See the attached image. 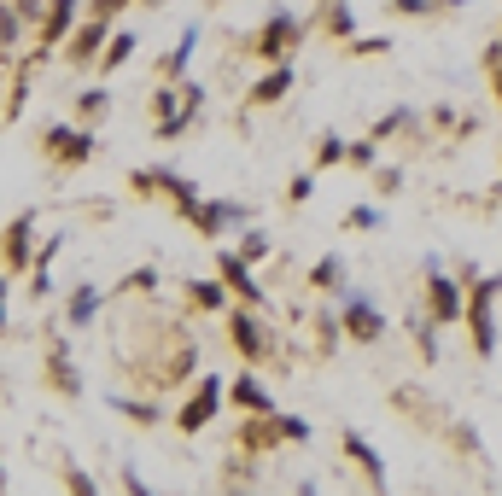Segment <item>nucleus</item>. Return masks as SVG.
Wrapping results in <instances>:
<instances>
[{
	"mask_svg": "<svg viewBox=\"0 0 502 496\" xmlns=\"http://www.w3.org/2000/svg\"><path fill=\"white\" fill-rule=\"evenodd\" d=\"M345 455L362 467V479H369V485H386V462H379L369 444H362V432H345Z\"/></svg>",
	"mask_w": 502,
	"mask_h": 496,
	"instance_id": "obj_13",
	"label": "nucleus"
},
{
	"mask_svg": "<svg viewBox=\"0 0 502 496\" xmlns=\"http://www.w3.org/2000/svg\"><path fill=\"white\" fill-rule=\"evenodd\" d=\"M158 99V141H169V134H181L193 123V111H199V82H181V88H164V94H152Z\"/></svg>",
	"mask_w": 502,
	"mask_h": 496,
	"instance_id": "obj_2",
	"label": "nucleus"
},
{
	"mask_svg": "<svg viewBox=\"0 0 502 496\" xmlns=\"http://www.w3.org/2000/svg\"><path fill=\"white\" fill-rule=\"evenodd\" d=\"M100 111H105V94L88 88V94H82V117H100Z\"/></svg>",
	"mask_w": 502,
	"mask_h": 496,
	"instance_id": "obj_28",
	"label": "nucleus"
},
{
	"mask_svg": "<svg viewBox=\"0 0 502 496\" xmlns=\"http://www.w3.org/2000/svg\"><path fill=\"white\" fill-rule=\"evenodd\" d=\"M0 327H6V280H0Z\"/></svg>",
	"mask_w": 502,
	"mask_h": 496,
	"instance_id": "obj_31",
	"label": "nucleus"
},
{
	"mask_svg": "<svg viewBox=\"0 0 502 496\" xmlns=\"http://www.w3.org/2000/svg\"><path fill=\"white\" fill-rule=\"evenodd\" d=\"M129 59H134V35H112V41H105V70L129 65Z\"/></svg>",
	"mask_w": 502,
	"mask_h": 496,
	"instance_id": "obj_19",
	"label": "nucleus"
},
{
	"mask_svg": "<svg viewBox=\"0 0 502 496\" xmlns=\"http://www.w3.org/2000/svg\"><path fill=\"white\" fill-rule=\"evenodd\" d=\"M100 47H105V18L94 12V23H82V30L70 35V59H94Z\"/></svg>",
	"mask_w": 502,
	"mask_h": 496,
	"instance_id": "obj_16",
	"label": "nucleus"
},
{
	"mask_svg": "<svg viewBox=\"0 0 502 496\" xmlns=\"http://www.w3.org/2000/svg\"><path fill=\"white\" fill-rule=\"evenodd\" d=\"M228 397H234V403H240V409H251V415H275V403H269V391H263V386H257V380H251V374H240V380H234V386H228Z\"/></svg>",
	"mask_w": 502,
	"mask_h": 496,
	"instance_id": "obj_15",
	"label": "nucleus"
},
{
	"mask_svg": "<svg viewBox=\"0 0 502 496\" xmlns=\"http://www.w3.org/2000/svg\"><path fill=\"white\" fill-rule=\"evenodd\" d=\"M269 252V240H263V234H246V245H240V257H246V263H251V257H263Z\"/></svg>",
	"mask_w": 502,
	"mask_h": 496,
	"instance_id": "obj_29",
	"label": "nucleus"
},
{
	"mask_svg": "<svg viewBox=\"0 0 502 496\" xmlns=\"http://www.w3.org/2000/svg\"><path fill=\"white\" fill-rule=\"evenodd\" d=\"M216 269H223V280H228V287H234L240 298H246V304H263V287L251 280V263H246V257L223 252V257H216Z\"/></svg>",
	"mask_w": 502,
	"mask_h": 496,
	"instance_id": "obj_8",
	"label": "nucleus"
},
{
	"mask_svg": "<svg viewBox=\"0 0 502 496\" xmlns=\"http://www.w3.org/2000/svg\"><path fill=\"white\" fill-rule=\"evenodd\" d=\"M187 298H193L199 309H223V287H211V280H193Z\"/></svg>",
	"mask_w": 502,
	"mask_h": 496,
	"instance_id": "obj_21",
	"label": "nucleus"
},
{
	"mask_svg": "<svg viewBox=\"0 0 502 496\" xmlns=\"http://www.w3.org/2000/svg\"><path fill=\"white\" fill-rule=\"evenodd\" d=\"M497 298H502V275L468 280V333H473V351L479 356L497 351Z\"/></svg>",
	"mask_w": 502,
	"mask_h": 496,
	"instance_id": "obj_1",
	"label": "nucleus"
},
{
	"mask_svg": "<svg viewBox=\"0 0 502 496\" xmlns=\"http://www.w3.org/2000/svg\"><path fill=\"white\" fill-rule=\"evenodd\" d=\"M345 222H351V228H379V210H374V205H357Z\"/></svg>",
	"mask_w": 502,
	"mask_h": 496,
	"instance_id": "obj_26",
	"label": "nucleus"
},
{
	"mask_svg": "<svg viewBox=\"0 0 502 496\" xmlns=\"http://www.w3.org/2000/svg\"><path fill=\"white\" fill-rule=\"evenodd\" d=\"M47 152L65 158V164H88L94 158V141L82 129H47Z\"/></svg>",
	"mask_w": 502,
	"mask_h": 496,
	"instance_id": "obj_7",
	"label": "nucleus"
},
{
	"mask_svg": "<svg viewBox=\"0 0 502 496\" xmlns=\"http://www.w3.org/2000/svg\"><path fill=\"white\" fill-rule=\"evenodd\" d=\"M310 287H322V292H345V263H339V257H322V263L310 269Z\"/></svg>",
	"mask_w": 502,
	"mask_h": 496,
	"instance_id": "obj_17",
	"label": "nucleus"
},
{
	"mask_svg": "<svg viewBox=\"0 0 502 496\" xmlns=\"http://www.w3.org/2000/svg\"><path fill=\"white\" fill-rule=\"evenodd\" d=\"M280 438H292V444H304V438H310V420H298V415H287V420H280Z\"/></svg>",
	"mask_w": 502,
	"mask_h": 496,
	"instance_id": "obj_24",
	"label": "nucleus"
},
{
	"mask_svg": "<svg viewBox=\"0 0 502 496\" xmlns=\"http://www.w3.org/2000/svg\"><path fill=\"white\" fill-rule=\"evenodd\" d=\"M193 47H199V30H187V35H181V47L169 53V70H181V65H187V53H193Z\"/></svg>",
	"mask_w": 502,
	"mask_h": 496,
	"instance_id": "obj_25",
	"label": "nucleus"
},
{
	"mask_svg": "<svg viewBox=\"0 0 502 496\" xmlns=\"http://www.w3.org/2000/svg\"><path fill=\"white\" fill-rule=\"evenodd\" d=\"M426 309H433V321H461V316H468L461 287L450 275H438V269H433V280H426Z\"/></svg>",
	"mask_w": 502,
	"mask_h": 496,
	"instance_id": "obj_5",
	"label": "nucleus"
},
{
	"mask_svg": "<svg viewBox=\"0 0 502 496\" xmlns=\"http://www.w3.org/2000/svg\"><path fill=\"white\" fill-rule=\"evenodd\" d=\"M30 234H35V216H18V222L6 228V240H0V252H6V263H12V269L30 263Z\"/></svg>",
	"mask_w": 502,
	"mask_h": 496,
	"instance_id": "obj_11",
	"label": "nucleus"
},
{
	"mask_svg": "<svg viewBox=\"0 0 502 496\" xmlns=\"http://www.w3.org/2000/svg\"><path fill=\"white\" fill-rule=\"evenodd\" d=\"M287 94H292V65L280 59V65H275V70H269V77L251 88V99H257V106H275V99H287Z\"/></svg>",
	"mask_w": 502,
	"mask_h": 496,
	"instance_id": "obj_14",
	"label": "nucleus"
},
{
	"mask_svg": "<svg viewBox=\"0 0 502 496\" xmlns=\"http://www.w3.org/2000/svg\"><path fill=\"white\" fill-rule=\"evenodd\" d=\"M292 47H298V18L275 12V18L263 23V35H257V53H263L269 65H280V59H292Z\"/></svg>",
	"mask_w": 502,
	"mask_h": 496,
	"instance_id": "obj_4",
	"label": "nucleus"
},
{
	"mask_svg": "<svg viewBox=\"0 0 502 496\" xmlns=\"http://www.w3.org/2000/svg\"><path fill=\"white\" fill-rule=\"evenodd\" d=\"M339 327H345L351 339L374 344L379 333H386V316L374 309V298H362V292H345V321H339Z\"/></svg>",
	"mask_w": 502,
	"mask_h": 496,
	"instance_id": "obj_3",
	"label": "nucleus"
},
{
	"mask_svg": "<svg viewBox=\"0 0 502 496\" xmlns=\"http://www.w3.org/2000/svg\"><path fill=\"white\" fill-rule=\"evenodd\" d=\"M345 152H351V146L339 141V134H327V141L315 146V164H339V158H345Z\"/></svg>",
	"mask_w": 502,
	"mask_h": 496,
	"instance_id": "obj_22",
	"label": "nucleus"
},
{
	"mask_svg": "<svg viewBox=\"0 0 502 496\" xmlns=\"http://www.w3.org/2000/svg\"><path fill=\"white\" fill-rule=\"evenodd\" d=\"M228 339H234L240 344V356H246V363H257V356H263V321H257V316H234V321H228Z\"/></svg>",
	"mask_w": 502,
	"mask_h": 496,
	"instance_id": "obj_9",
	"label": "nucleus"
},
{
	"mask_svg": "<svg viewBox=\"0 0 502 496\" xmlns=\"http://www.w3.org/2000/svg\"><path fill=\"white\" fill-rule=\"evenodd\" d=\"M94 309H100V292H94V287H77V292H70V327H88Z\"/></svg>",
	"mask_w": 502,
	"mask_h": 496,
	"instance_id": "obj_18",
	"label": "nucleus"
},
{
	"mask_svg": "<svg viewBox=\"0 0 502 496\" xmlns=\"http://www.w3.org/2000/svg\"><path fill=\"white\" fill-rule=\"evenodd\" d=\"M216 403H223V380H199V391L187 397V409H181V432H199V427H211Z\"/></svg>",
	"mask_w": 502,
	"mask_h": 496,
	"instance_id": "obj_6",
	"label": "nucleus"
},
{
	"mask_svg": "<svg viewBox=\"0 0 502 496\" xmlns=\"http://www.w3.org/2000/svg\"><path fill=\"white\" fill-rule=\"evenodd\" d=\"M397 12H433V6H444V0H391Z\"/></svg>",
	"mask_w": 502,
	"mask_h": 496,
	"instance_id": "obj_30",
	"label": "nucleus"
},
{
	"mask_svg": "<svg viewBox=\"0 0 502 496\" xmlns=\"http://www.w3.org/2000/svg\"><path fill=\"white\" fill-rule=\"evenodd\" d=\"M117 409H123V415H134L141 427H152V420H158V409H152V403H129V397H117Z\"/></svg>",
	"mask_w": 502,
	"mask_h": 496,
	"instance_id": "obj_23",
	"label": "nucleus"
},
{
	"mask_svg": "<svg viewBox=\"0 0 502 496\" xmlns=\"http://www.w3.org/2000/svg\"><path fill=\"white\" fill-rule=\"evenodd\" d=\"M193 222H199V234H223L234 222H246V210L240 205H193Z\"/></svg>",
	"mask_w": 502,
	"mask_h": 496,
	"instance_id": "obj_12",
	"label": "nucleus"
},
{
	"mask_svg": "<svg viewBox=\"0 0 502 496\" xmlns=\"http://www.w3.org/2000/svg\"><path fill=\"white\" fill-rule=\"evenodd\" d=\"M327 30H333V35H351V6H333V12H327Z\"/></svg>",
	"mask_w": 502,
	"mask_h": 496,
	"instance_id": "obj_27",
	"label": "nucleus"
},
{
	"mask_svg": "<svg viewBox=\"0 0 502 496\" xmlns=\"http://www.w3.org/2000/svg\"><path fill=\"white\" fill-rule=\"evenodd\" d=\"M47 374L59 380V391H82V380H77V368L65 363V351H53V368H47Z\"/></svg>",
	"mask_w": 502,
	"mask_h": 496,
	"instance_id": "obj_20",
	"label": "nucleus"
},
{
	"mask_svg": "<svg viewBox=\"0 0 502 496\" xmlns=\"http://www.w3.org/2000/svg\"><path fill=\"white\" fill-rule=\"evenodd\" d=\"M70 23H77V0H53V6H47V18H41V41H47V47L70 41Z\"/></svg>",
	"mask_w": 502,
	"mask_h": 496,
	"instance_id": "obj_10",
	"label": "nucleus"
}]
</instances>
